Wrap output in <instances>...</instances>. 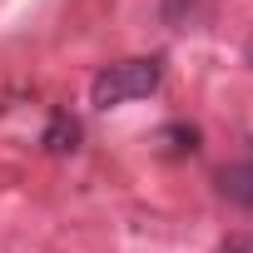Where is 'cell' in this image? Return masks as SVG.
Masks as SVG:
<instances>
[{
  "label": "cell",
  "instance_id": "cell-1",
  "mask_svg": "<svg viewBox=\"0 0 253 253\" xmlns=\"http://www.w3.org/2000/svg\"><path fill=\"white\" fill-rule=\"evenodd\" d=\"M159 60H119L109 70L94 75L89 84V104L94 109H114V104H129V99H144L159 89Z\"/></svg>",
  "mask_w": 253,
  "mask_h": 253
},
{
  "label": "cell",
  "instance_id": "cell-2",
  "mask_svg": "<svg viewBox=\"0 0 253 253\" xmlns=\"http://www.w3.org/2000/svg\"><path fill=\"white\" fill-rule=\"evenodd\" d=\"M223 194L253 209V164H233V169H223Z\"/></svg>",
  "mask_w": 253,
  "mask_h": 253
},
{
  "label": "cell",
  "instance_id": "cell-3",
  "mask_svg": "<svg viewBox=\"0 0 253 253\" xmlns=\"http://www.w3.org/2000/svg\"><path fill=\"white\" fill-rule=\"evenodd\" d=\"M75 139H80V124H75L70 114H55V119H50V129H45V144L60 154V149H75Z\"/></svg>",
  "mask_w": 253,
  "mask_h": 253
},
{
  "label": "cell",
  "instance_id": "cell-4",
  "mask_svg": "<svg viewBox=\"0 0 253 253\" xmlns=\"http://www.w3.org/2000/svg\"><path fill=\"white\" fill-rule=\"evenodd\" d=\"M218 253H253V243H248V238H223Z\"/></svg>",
  "mask_w": 253,
  "mask_h": 253
}]
</instances>
